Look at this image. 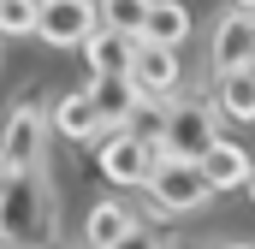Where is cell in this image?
<instances>
[{"label": "cell", "instance_id": "7a4b0ae2", "mask_svg": "<svg viewBox=\"0 0 255 249\" xmlns=\"http://www.w3.org/2000/svg\"><path fill=\"white\" fill-rule=\"evenodd\" d=\"M48 130H54V107L42 95L18 101L6 113V142H0V166L6 172H36L48 166Z\"/></svg>", "mask_w": 255, "mask_h": 249}, {"label": "cell", "instance_id": "7402d4cb", "mask_svg": "<svg viewBox=\"0 0 255 249\" xmlns=\"http://www.w3.org/2000/svg\"><path fill=\"white\" fill-rule=\"evenodd\" d=\"M220 249H255V244H220Z\"/></svg>", "mask_w": 255, "mask_h": 249}, {"label": "cell", "instance_id": "4fadbf2b", "mask_svg": "<svg viewBox=\"0 0 255 249\" xmlns=\"http://www.w3.org/2000/svg\"><path fill=\"white\" fill-rule=\"evenodd\" d=\"M214 107L238 124H255V65L250 71H226L214 77Z\"/></svg>", "mask_w": 255, "mask_h": 249}, {"label": "cell", "instance_id": "6da1fadb", "mask_svg": "<svg viewBox=\"0 0 255 249\" xmlns=\"http://www.w3.org/2000/svg\"><path fill=\"white\" fill-rule=\"evenodd\" d=\"M6 249H48L60 232V196L48 184V166L36 172H6Z\"/></svg>", "mask_w": 255, "mask_h": 249}, {"label": "cell", "instance_id": "ac0fdd59", "mask_svg": "<svg viewBox=\"0 0 255 249\" xmlns=\"http://www.w3.org/2000/svg\"><path fill=\"white\" fill-rule=\"evenodd\" d=\"M42 24V0H0V30L6 36H36Z\"/></svg>", "mask_w": 255, "mask_h": 249}, {"label": "cell", "instance_id": "30bf717a", "mask_svg": "<svg viewBox=\"0 0 255 249\" xmlns=\"http://www.w3.org/2000/svg\"><path fill=\"white\" fill-rule=\"evenodd\" d=\"M130 60H136V36H125V30H95L83 42L89 77H130Z\"/></svg>", "mask_w": 255, "mask_h": 249}, {"label": "cell", "instance_id": "2e32d148", "mask_svg": "<svg viewBox=\"0 0 255 249\" xmlns=\"http://www.w3.org/2000/svg\"><path fill=\"white\" fill-rule=\"evenodd\" d=\"M101 6V30H125L142 42V30H148V12H154V0H95Z\"/></svg>", "mask_w": 255, "mask_h": 249}, {"label": "cell", "instance_id": "7c38bea8", "mask_svg": "<svg viewBox=\"0 0 255 249\" xmlns=\"http://www.w3.org/2000/svg\"><path fill=\"white\" fill-rule=\"evenodd\" d=\"M83 89H89V101L101 107V119H107V130H125L130 107L142 101V89H136V77H89Z\"/></svg>", "mask_w": 255, "mask_h": 249}, {"label": "cell", "instance_id": "ffe728a7", "mask_svg": "<svg viewBox=\"0 0 255 249\" xmlns=\"http://www.w3.org/2000/svg\"><path fill=\"white\" fill-rule=\"evenodd\" d=\"M244 190H250V202H255V166H250V184H244Z\"/></svg>", "mask_w": 255, "mask_h": 249}, {"label": "cell", "instance_id": "44dd1931", "mask_svg": "<svg viewBox=\"0 0 255 249\" xmlns=\"http://www.w3.org/2000/svg\"><path fill=\"white\" fill-rule=\"evenodd\" d=\"M232 6H244V12H255V0H232Z\"/></svg>", "mask_w": 255, "mask_h": 249}, {"label": "cell", "instance_id": "9c48e42d", "mask_svg": "<svg viewBox=\"0 0 255 249\" xmlns=\"http://www.w3.org/2000/svg\"><path fill=\"white\" fill-rule=\"evenodd\" d=\"M54 130L71 136V142H107V136H113L107 119H101V107L89 101V89H77V95H60V101H54Z\"/></svg>", "mask_w": 255, "mask_h": 249}, {"label": "cell", "instance_id": "5b68a950", "mask_svg": "<svg viewBox=\"0 0 255 249\" xmlns=\"http://www.w3.org/2000/svg\"><path fill=\"white\" fill-rule=\"evenodd\" d=\"M95 160H101V178L119 190H148L154 166H160V148L130 136V130H113L107 142H95Z\"/></svg>", "mask_w": 255, "mask_h": 249}, {"label": "cell", "instance_id": "e0dca14e", "mask_svg": "<svg viewBox=\"0 0 255 249\" xmlns=\"http://www.w3.org/2000/svg\"><path fill=\"white\" fill-rule=\"evenodd\" d=\"M166 124H172V101H154V95H142V101L130 107L125 130H130V136H142V142H154V148H160V136H166Z\"/></svg>", "mask_w": 255, "mask_h": 249}, {"label": "cell", "instance_id": "3957f363", "mask_svg": "<svg viewBox=\"0 0 255 249\" xmlns=\"http://www.w3.org/2000/svg\"><path fill=\"white\" fill-rule=\"evenodd\" d=\"M220 107L214 101H196V95H178L172 101V124H166V136H160V154L166 160H202L214 142H220Z\"/></svg>", "mask_w": 255, "mask_h": 249}, {"label": "cell", "instance_id": "9a60e30c", "mask_svg": "<svg viewBox=\"0 0 255 249\" xmlns=\"http://www.w3.org/2000/svg\"><path fill=\"white\" fill-rule=\"evenodd\" d=\"M184 36H190V6H184V0H154L142 42H160V48H184Z\"/></svg>", "mask_w": 255, "mask_h": 249}, {"label": "cell", "instance_id": "277c9868", "mask_svg": "<svg viewBox=\"0 0 255 249\" xmlns=\"http://www.w3.org/2000/svg\"><path fill=\"white\" fill-rule=\"evenodd\" d=\"M148 196H154L160 214H196V208H208L220 190L202 172V160H166V154H160V166H154V178H148Z\"/></svg>", "mask_w": 255, "mask_h": 249}, {"label": "cell", "instance_id": "d6986e66", "mask_svg": "<svg viewBox=\"0 0 255 249\" xmlns=\"http://www.w3.org/2000/svg\"><path fill=\"white\" fill-rule=\"evenodd\" d=\"M113 249H166V232H160V226H136V232L119 238Z\"/></svg>", "mask_w": 255, "mask_h": 249}, {"label": "cell", "instance_id": "8fae6325", "mask_svg": "<svg viewBox=\"0 0 255 249\" xmlns=\"http://www.w3.org/2000/svg\"><path fill=\"white\" fill-rule=\"evenodd\" d=\"M142 220L130 214L125 202H113V196H101L89 214H83V249H113L119 238H130Z\"/></svg>", "mask_w": 255, "mask_h": 249}, {"label": "cell", "instance_id": "52a82bcc", "mask_svg": "<svg viewBox=\"0 0 255 249\" xmlns=\"http://www.w3.org/2000/svg\"><path fill=\"white\" fill-rule=\"evenodd\" d=\"M95 30H101V6H95V0H42V24H36L42 42H54V48H83Z\"/></svg>", "mask_w": 255, "mask_h": 249}, {"label": "cell", "instance_id": "8992f818", "mask_svg": "<svg viewBox=\"0 0 255 249\" xmlns=\"http://www.w3.org/2000/svg\"><path fill=\"white\" fill-rule=\"evenodd\" d=\"M208 65H214V77H226V71H250V65H255V12L226 6V12L214 18Z\"/></svg>", "mask_w": 255, "mask_h": 249}, {"label": "cell", "instance_id": "ba28073f", "mask_svg": "<svg viewBox=\"0 0 255 249\" xmlns=\"http://www.w3.org/2000/svg\"><path fill=\"white\" fill-rule=\"evenodd\" d=\"M130 77H136V89H142V95H154V101H178V95H184L178 48H160V42H136Z\"/></svg>", "mask_w": 255, "mask_h": 249}, {"label": "cell", "instance_id": "5bb4252c", "mask_svg": "<svg viewBox=\"0 0 255 249\" xmlns=\"http://www.w3.org/2000/svg\"><path fill=\"white\" fill-rule=\"evenodd\" d=\"M250 166H255V160L238 148V142H226V136L202 154V172L214 178V190H244V184H250Z\"/></svg>", "mask_w": 255, "mask_h": 249}]
</instances>
